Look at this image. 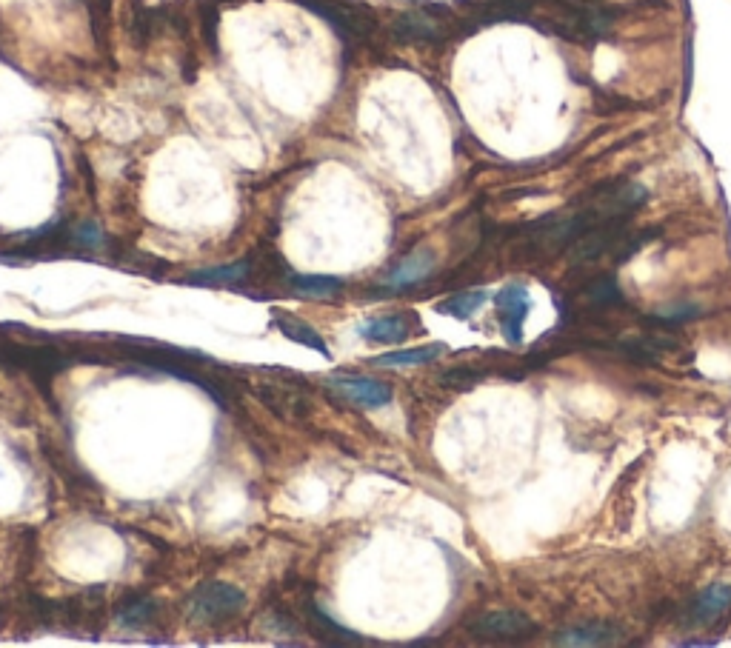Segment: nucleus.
<instances>
[{"label":"nucleus","mask_w":731,"mask_h":648,"mask_svg":"<svg viewBox=\"0 0 731 648\" xmlns=\"http://www.w3.org/2000/svg\"><path fill=\"white\" fill-rule=\"evenodd\" d=\"M469 634L489 643H520V640H532L537 634V623L517 609H494L477 614L469 623Z\"/></svg>","instance_id":"2"},{"label":"nucleus","mask_w":731,"mask_h":648,"mask_svg":"<svg viewBox=\"0 0 731 648\" xmlns=\"http://www.w3.org/2000/svg\"><path fill=\"white\" fill-rule=\"evenodd\" d=\"M69 240H72L75 246H80V249H100L103 240H106V235H103V229H100L98 223H80L78 229L69 232Z\"/></svg>","instance_id":"20"},{"label":"nucleus","mask_w":731,"mask_h":648,"mask_svg":"<svg viewBox=\"0 0 731 648\" xmlns=\"http://www.w3.org/2000/svg\"><path fill=\"white\" fill-rule=\"evenodd\" d=\"M446 352L443 346H417V349H397V352L389 354H377L372 357L375 366H383V369H403V366H423V363H432L437 360L440 354Z\"/></svg>","instance_id":"14"},{"label":"nucleus","mask_w":731,"mask_h":648,"mask_svg":"<svg viewBox=\"0 0 731 648\" xmlns=\"http://www.w3.org/2000/svg\"><path fill=\"white\" fill-rule=\"evenodd\" d=\"M483 374L475 372V369H452V372L443 374V386H452V389H469L480 383Z\"/></svg>","instance_id":"21"},{"label":"nucleus","mask_w":731,"mask_h":648,"mask_svg":"<svg viewBox=\"0 0 731 648\" xmlns=\"http://www.w3.org/2000/svg\"><path fill=\"white\" fill-rule=\"evenodd\" d=\"M0 363H9L12 369L32 374L38 383H49L55 374L69 369L75 363V357L60 352L58 346H49V343L23 346V343H12V340H0Z\"/></svg>","instance_id":"1"},{"label":"nucleus","mask_w":731,"mask_h":648,"mask_svg":"<svg viewBox=\"0 0 731 648\" xmlns=\"http://www.w3.org/2000/svg\"><path fill=\"white\" fill-rule=\"evenodd\" d=\"M286 280L297 295L309 297H332L343 289V280L329 275H289Z\"/></svg>","instance_id":"16"},{"label":"nucleus","mask_w":731,"mask_h":648,"mask_svg":"<svg viewBox=\"0 0 731 648\" xmlns=\"http://www.w3.org/2000/svg\"><path fill=\"white\" fill-rule=\"evenodd\" d=\"M246 603V594L238 586L229 583H206L195 591L192 603H189V617L198 623H218L232 614H238Z\"/></svg>","instance_id":"4"},{"label":"nucleus","mask_w":731,"mask_h":648,"mask_svg":"<svg viewBox=\"0 0 731 648\" xmlns=\"http://www.w3.org/2000/svg\"><path fill=\"white\" fill-rule=\"evenodd\" d=\"M329 386L343 394L349 403L360 409H380L392 400V386L377 377H360V374H335Z\"/></svg>","instance_id":"5"},{"label":"nucleus","mask_w":731,"mask_h":648,"mask_svg":"<svg viewBox=\"0 0 731 648\" xmlns=\"http://www.w3.org/2000/svg\"><path fill=\"white\" fill-rule=\"evenodd\" d=\"M392 35L403 43H432V40L443 38V29L437 26L435 20L423 12H409V15H400L392 23Z\"/></svg>","instance_id":"12"},{"label":"nucleus","mask_w":731,"mask_h":648,"mask_svg":"<svg viewBox=\"0 0 731 648\" xmlns=\"http://www.w3.org/2000/svg\"><path fill=\"white\" fill-rule=\"evenodd\" d=\"M409 320L400 315L392 317H377V320H369L360 326V337L369 340V343H400L409 337Z\"/></svg>","instance_id":"13"},{"label":"nucleus","mask_w":731,"mask_h":648,"mask_svg":"<svg viewBox=\"0 0 731 648\" xmlns=\"http://www.w3.org/2000/svg\"><path fill=\"white\" fill-rule=\"evenodd\" d=\"M252 392H255L257 400H260L269 412H275L280 420H289V423L306 420L309 406H312L303 394L295 392V389H286V386H272V383H266V386H255Z\"/></svg>","instance_id":"7"},{"label":"nucleus","mask_w":731,"mask_h":648,"mask_svg":"<svg viewBox=\"0 0 731 648\" xmlns=\"http://www.w3.org/2000/svg\"><path fill=\"white\" fill-rule=\"evenodd\" d=\"M731 609V586H709L703 589L692 603V623L712 626L726 611Z\"/></svg>","instance_id":"11"},{"label":"nucleus","mask_w":731,"mask_h":648,"mask_svg":"<svg viewBox=\"0 0 731 648\" xmlns=\"http://www.w3.org/2000/svg\"><path fill=\"white\" fill-rule=\"evenodd\" d=\"M486 300H489V292H483V289L460 292V295L449 297V300H443V303H437V312H440V315L457 317V320H466V317L475 315Z\"/></svg>","instance_id":"18"},{"label":"nucleus","mask_w":731,"mask_h":648,"mask_svg":"<svg viewBox=\"0 0 731 648\" xmlns=\"http://www.w3.org/2000/svg\"><path fill=\"white\" fill-rule=\"evenodd\" d=\"M557 646H574V648H592V646H617L623 643V629H617L614 623H603V620H592V623H577L572 629H563L554 637Z\"/></svg>","instance_id":"8"},{"label":"nucleus","mask_w":731,"mask_h":648,"mask_svg":"<svg viewBox=\"0 0 731 648\" xmlns=\"http://www.w3.org/2000/svg\"><path fill=\"white\" fill-rule=\"evenodd\" d=\"M155 614H158L155 611V600H149V597H129L120 606L115 617H118L120 626H126V629H143L146 623H152Z\"/></svg>","instance_id":"17"},{"label":"nucleus","mask_w":731,"mask_h":648,"mask_svg":"<svg viewBox=\"0 0 731 648\" xmlns=\"http://www.w3.org/2000/svg\"><path fill=\"white\" fill-rule=\"evenodd\" d=\"M435 272V255L432 252H412L406 255L397 266H392L386 277H383V286L386 289H409V286H417L423 283L426 277Z\"/></svg>","instance_id":"9"},{"label":"nucleus","mask_w":731,"mask_h":648,"mask_svg":"<svg viewBox=\"0 0 731 648\" xmlns=\"http://www.w3.org/2000/svg\"><path fill=\"white\" fill-rule=\"evenodd\" d=\"M275 326L280 329L283 337L295 340V343H300V346H309V349H315V352L329 354V349H326V340H323L320 332L312 329L309 323H303V320H297V317H292V315H280V312H277Z\"/></svg>","instance_id":"15"},{"label":"nucleus","mask_w":731,"mask_h":648,"mask_svg":"<svg viewBox=\"0 0 731 648\" xmlns=\"http://www.w3.org/2000/svg\"><path fill=\"white\" fill-rule=\"evenodd\" d=\"M586 297L592 303H597V306H609V303L620 300V286L614 283L612 277H600V280H594L592 286L586 289Z\"/></svg>","instance_id":"19"},{"label":"nucleus","mask_w":731,"mask_h":648,"mask_svg":"<svg viewBox=\"0 0 731 648\" xmlns=\"http://www.w3.org/2000/svg\"><path fill=\"white\" fill-rule=\"evenodd\" d=\"M300 6L326 20L340 38H366L375 29V18L366 6H352L346 0H300Z\"/></svg>","instance_id":"3"},{"label":"nucleus","mask_w":731,"mask_h":648,"mask_svg":"<svg viewBox=\"0 0 731 648\" xmlns=\"http://www.w3.org/2000/svg\"><path fill=\"white\" fill-rule=\"evenodd\" d=\"M252 260H235V263H226V266H209V269H200L192 275L183 277V283L189 286H229L235 289L240 283H246L252 277Z\"/></svg>","instance_id":"10"},{"label":"nucleus","mask_w":731,"mask_h":648,"mask_svg":"<svg viewBox=\"0 0 731 648\" xmlns=\"http://www.w3.org/2000/svg\"><path fill=\"white\" fill-rule=\"evenodd\" d=\"M494 303H497V309H500V329H503V337H506L509 343H520V340H523V323H526L529 309H532L526 286L509 283L506 289L497 292Z\"/></svg>","instance_id":"6"}]
</instances>
